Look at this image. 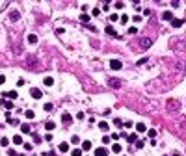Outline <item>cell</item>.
<instances>
[{
  "mask_svg": "<svg viewBox=\"0 0 186 156\" xmlns=\"http://www.w3.org/2000/svg\"><path fill=\"white\" fill-rule=\"evenodd\" d=\"M9 21H19V11H15V9H11V11H9Z\"/></svg>",
  "mask_w": 186,
  "mask_h": 156,
  "instance_id": "7",
  "label": "cell"
},
{
  "mask_svg": "<svg viewBox=\"0 0 186 156\" xmlns=\"http://www.w3.org/2000/svg\"><path fill=\"white\" fill-rule=\"evenodd\" d=\"M91 13H93V17H97V15H99V13H101V9H99V8H95V9H93V11H91Z\"/></svg>",
  "mask_w": 186,
  "mask_h": 156,
  "instance_id": "35",
  "label": "cell"
},
{
  "mask_svg": "<svg viewBox=\"0 0 186 156\" xmlns=\"http://www.w3.org/2000/svg\"><path fill=\"white\" fill-rule=\"evenodd\" d=\"M89 19H91V17H89L88 13H82V15H80V21H82V22H88Z\"/></svg>",
  "mask_w": 186,
  "mask_h": 156,
  "instance_id": "22",
  "label": "cell"
},
{
  "mask_svg": "<svg viewBox=\"0 0 186 156\" xmlns=\"http://www.w3.org/2000/svg\"><path fill=\"white\" fill-rule=\"evenodd\" d=\"M8 143H9V139H8V138H2V139H0V145H2V147H6Z\"/></svg>",
  "mask_w": 186,
  "mask_h": 156,
  "instance_id": "29",
  "label": "cell"
},
{
  "mask_svg": "<svg viewBox=\"0 0 186 156\" xmlns=\"http://www.w3.org/2000/svg\"><path fill=\"white\" fill-rule=\"evenodd\" d=\"M43 110H45V112H52V110H54V104H45V106H43Z\"/></svg>",
  "mask_w": 186,
  "mask_h": 156,
  "instance_id": "21",
  "label": "cell"
},
{
  "mask_svg": "<svg viewBox=\"0 0 186 156\" xmlns=\"http://www.w3.org/2000/svg\"><path fill=\"white\" fill-rule=\"evenodd\" d=\"M123 6H125L123 2H116V8H117V9H123Z\"/></svg>",
  "mask_w": 186,
  "mask_h": 156,
  "instance_id": "37",
  "label": "cell"
},
{
  "mask_svg": "<svg viewBox=\"0 0 186 156\" xmlns=\"http://www.w3.org/2000/svg\"><path fill=\"white\" fill-rule=\"evenodd\" d=\"M179 108H180V104H179L177 100H169V102H168V110H169V112H177Z\"/></svg>",
  "mask_w": 186,
  "mask_h": 156,
  "instance_id": "2",
  "label": "cell"
},
{
  "mask_svg": "<svg viewBox=\"0 0 186 156\" xmlns=\"http://www.w3.org/2000/svg\"><path fill=\"white\" fill-rule=\"evenodd\" d=\"M99 128H101V130H104V132H106L108 128H110V126H108V123H106V121H101V123H99Z\"/></svg>",
  "mask_w": 186,
  "mask_h": 156,
  "instance_id": "17",
  "label": "cell"
},
{
  "mask_svg": "<svg viewBox=\"0 0 186 156\" xmlns=\"http://www.w3.org/2000/svg\"><path fill=\"white\" fill-rule=\"evenodd\" d=\"M61 121H63L65 125H71V123H73V117H71V113H63V115H61Z\"/></svg>",
  "mask_w": 186,
  "mask_h": 156,
  "instance_id": "6",
  "label": "cell"
},
{
  "mask_svg": "<svg viewBox=\"0 0 186 156\" xmlns=\"http://www.w3.org/2000/svg\"><path fill=\"white\" fill-rule=\"evenodd\" d=\"M136 32H138V28H136V26H132V28H128V34H136Z\"/></svg>",
  "mask_w": 186,
  "mask_h": 156,
  "instance_id": "34",
  "label": "cell"
},
{
  "mask_svg": "<svg viewBox=\"0 0 186 156\" xmlns=\"http://www.w3.org/2000/svg\"><path fill=\"white\" fill-rule=\"evenodd\" d=\"M127 139L130 141V143H134V141L138 139V136H136V134H130V136H127Z\"/></svg>",
  "mask_w": 186,
  "mask_h": 156,
  "instance_id": "27",
  "label": "cell"
},
{
  "mask_svg": "<svg viewBox=\"0 0 186 156\" xmlns=\"http://www.w3.org/2000/svg\"><path fill=\"white\" fill-rule=\"evenodd\" d=\"M21 132H22V134H28V132H30V125H28V123H22V125H21Z\"/></svg>",
  "mask_w": 186,
  "mask_h": 156,
  "instance_id": "13",
  "label": "cell"
},
{
  "mask_svg": "<svg viewBox=\"0 0 186 156\" xmlns=\"http://www.w3.org/2000/svg\"><path fill=\"white\" fill-rule=\"evenodd\" d=\"M136 130H138V132H145L147 126L143 125V123H138V125H136Z\"/></svg>",
  "mask_w": 186,
  "mask_h": 156,
  "instance_id": "18",
  "label": "cell"
},
{
  "mask_svg": "<svg viewBox=\"0 0 186 156\" xmlns=\"http://www.w3.org/2000/svg\"><path fill=\"white\" fill-rule=\"evenodd\" d=\"M121 67H123V63H121L119 60H112V61H110V69H112V71H119Z\"/></svg>",
  "mask_w": 186,
  "mask_h": 156,
  "instance_id": "3",
  "label": "cell"
},
{
  "mask_svg": "<svg viewBox=\"0 0 186 156\" xmlns=\"http://www.w3.org/2000/svg\"><path fill=\"white\" fill-rule=\"evenodd\" d=\"M95 156H108V150L104 149V147H101V149L95 150Z\"/></svg>",
  "mask_w": 186,
  "mask_h": 156,
  "instance_id": "8",
  "label": "cell"
},
{
  "mask_svg": "<svg viewBox=\"0 0 186 156\" xmlns=\"http://www.w3.org/2000/svg\"><path fill=\"white\" fill-rule=\"evenodd\" d=\"M13 143H15V145H22V136H13Z\"/></svg>",
  "mask_w": 186,
  "mask_h": 156,
  "instance_id": "16",
  "label": "cell"
},
{
  "mask_svg": "<svg viewBox=\"0 0 186 156\" xmlns=\"http://www.w3.org/2000/svg\"><path fill=\"white\" fill-rule=\"evenodd\" d=\"M151 45H153V41L149 39V37H141V39H140V48L141 50H147Z\"/></svg>",
  "mask_w": 186,
  "mask_h": 156,
  "instance_id": "1",
  "label": "cell"
},
{
  "mask_svg": "<svg viewBox=\"0 0 186 156\" xmlns=\"http://www.w3.org/2000/svg\"><path fill=\"white\" fill-rule=\"evenodd\" d=\"M156 136V130H149V138H155Z\"/></svg>",
  "mask_w": 186,
  "mask_h": 156,
  "instance_id": "39",
  "label": "cell"
},
{
  "mask_svg": "<svg viewBox=\"0 0 186 156\" xmlns=\"http://www.w3.org/2000/svg\"><path fill=\"white\" fill-rule=\"evenodd\" d=\"M162 21H173V13H171V11H164V13H162Z\"/></svg>",
  "mask_w": 186,
  "mask_h": 156,
  "instance_id": "5",
  "label": "cell"
},
{
  "mask_svg": "<svg viewBox=\"0 0 186 156\" xmlns=\"http://www.w3.org/2000/svg\"><path fill=\"white\" fill-rule=\"evenodd\" d=\"M43 82H45V86H52V84H54V80H52L50 76H47L45 80H43Z\"/></svg>",
  "mask_w": 186,
  "mask_h": 156,
  "instance_id": "26",
  "label": "cell"
},
{
  "mask_svg": "<svg viewBox=\"0 0 186 156\" xmlns=\"http://www.w3.org/2000/svg\"><path fill=\"white\" fill-rule=\"evenodd\" d=\"M71 143H80V138H78V136H73V138H71Z\"/></svg>",
  "mask_w": 186,
  "mask_h": 156,
  "instance_id": "28",
  "label": "cell"
},
{
  "mask_svg": "<svg viewBox=\"0 0 186 156\" xmlns=\"http://www.w3.org/2000/svg\"><path fill=\"white\" fill-rule=\"evenodd\" d=\"M102 143L108 145V143H110V138H108V136H104V138H102Z\"/></svg>",
  "mask_w": 186,
  "mask_h": 156,
  "instance_id": "36",
  "label": "cell"
},
{
  "mask_svg": "<svg viewBox=\"0 0 186 156\" xmlns=\"http://www.w3.org/2000/svg\"><path fill=\"white\" fill-rule=\"evenodd\" d=\"M58 150H60V152H67V150H69V143H65V141H63V143H60Z\"/></svg>",
  "mask_w": 186,
  "mask_h": 156,
  "instance_id": "10",
  "label": "cell"
},
{
  "mask_svg": "<svg viewBox=\"0 0 186 156\" xmlns=\"http://www.w3.org/2000/svg\"><path fill=\"white\" fill-rule=\"evenodd\" d=\"M22 145H24L26 150H32V149H34V147H32V143H22Z\"/></svg>",
  "mask_w": 186,
  "mask_h": 156,
  "instance_id": "33",
  "label": "cell"
},
{
  "mask_svg": "<svg viewBox=\"0 0 186 156\" xmlns=\"http://www.w3.org/2000/svg\"><path fill=\"white\" fill-rule=\"evenodd\" d=\"M114 125H116L117 128H121V126H123V121H121V119H116V121H114Z\"/></svg>",
  "mask_w": 186,
  "mask_h": 156,
  "instance_id": "30",
  "label": "cell"
},
{
  "mask_svg": "<svg viewBox=\"0 0 186 156\" xmlns=\"http://www.w3.org/2000/svg\"><path fill=\"white\" fill-rule=\"evenodd\" d=\"M6 82V76H4V74H0V84H4Z\"/></svg>",
  "mask_w": 186,
  "mask_h": 156,
  "instance_id": "41",
  "label": "cell"
},
{
  "mask_svg": "<svg viewBox=\"0 0 186 156\" xmlns=\"http://www.w3.org/2000/svg\"><path fill=\"white\" fill-rule=\"evenodd\" d=\"M88 156H89V154H88Z\"/></svg>",
  "mask_w": 186,
  "mask_h": 156,
  "instance_id": "42",
  "label": "cell"
},
{
  "mask_svg": "<svg viewBox=\"0 0 186 156\" xmlns=\"http://www.w3.org/2000/svg\"><path fill=\"white\" fill-rule=\"evenodd\" d=\"M123 126H127V128H130V126H132V123H130V121H125V123H123Z\"/></svg>",
  "mask_w": 186,
  "mask_h": 156,
  "instance_id": "38",
  "label": "cell"
},
{
  "mask_svg": "<svg viewBox=\"0 0 186 156\" xmlns=\"http://www.w3.org/2000/svg\"><path fill=\"white\" fill-rule=\"evenodd\" d=\"M28 43H32V45H34V43H37V35L30 34V35H28Z\"/></svg>",
  "mask_w": 186,
  "mask_h": 156,
  "instance_id": "19",
  "label": "cell"
},
{
  "mask_svg": "<svg viewBox=\"0 0 186 156\" xmlns=\"http://www.w3.org/2000/svg\"><path fill=\"white\" fill-rule=\"evenodd\" d=\"M24 115H26V119H34V117H35V113L32 112V110H26V112H24Z\"/></svg>",
  "mask_w": 186,
  "mask_h": 156,
  "instance_id": "20",
  "label": "cell"
},
{
  "mask_svg": "<svg viewBox=\"0 0 186 156\" xmlns=\"http://www.w3.org/2000/svg\"><path fill=\"white\" fill-rule=\"evenodd\" d=\"M106 34H110V35H116V30H114V26H106Z\"/></svg>",
  "mask_w": 186,
  "mask_h": 156,
  "instance_id": "23",
  "label": "cell"
},
{
  "mask_svg": "<svg viewBox=\"0 0 186 156\" xmlns=\"http://www.w3.org/2000/svg\"><path fill=\"white\" fill-rule=\"evenodd\" d=\"M91 149H93L91 141H82V150H91Z\"/></svg>",
  "mask_w": 186,
  "mask_h": 156,
  "instance_id": "9",
  "label": "cell"
},
{
  "mask_svg": "<svg viewBox=\"0 0 186 156\" xmlns=\"http://www.w3.org/2000/svg\"><path fill=\"white\" fill-rule=\"evenodd\" d=\"M2 104H4V106L8 108V110H13V108H15V106H13V102H11V100H6V102H2Z\"/></svg>",
  "mask_w": 186,
  "mask_h": 156,
  "instance_id": "25",
  "label": "cell"
},
{
  "mask_svg": "<svg viewBox=\"0 0 186 156\" xmlns=\"http://www.w3.org/2000/svg\"><path fill=\"white\" fill-rule=\"evenodd\" d=\"M117 19H119L117 15H110V21H112V22H116V21H117Z\"/></svg>",
  "mask_w": 186,
  "mask_h": 156,
  "instance_id": "40",
  "label": "cell"
},
{
  "mask_svg": "<svg viewBox=\"0 0 186 156\" xmlns=\"http://www.w3.org/2000/svg\"><path fill=\"white\" fill-rule=\"evenodd\" d=\"M71 156H82V149H75V150H71Z\"/></svg>",
  "mask_w": 186,
  "mask_h": 156,
  "instance_id": "24",
  "label": "cell"
},
{
  "mask_svg": "<svg viewBox=\"0 0 186 156\" xmlns=\"http://www.w3.org/2000/svg\"><path fill=\"white\" fill-rule=\"evenodd\" d=\"M54 126H56V123H54V121H47V123H45V128L49 130V132H50V130H54Z\"/></svg>",
  "mask_w": 186,
  "mask_h": 156,
  "instance_id": "12",
  "label": "cell"
},
{
  "mask_svg": "<svg viewBox=\"0 0 186 156\" xmlns=\"http://www.w3.org/2000/svg\"><path fill=\"white\" fill-rule=\"evenodd\" d=\"M108 84H110L112 87H119V86H121V82H119V80H116V78H110V80H108Z\"/></svg>",
  "mask_w": 186,
  "mask_h": 156,
  "instance_id": "11",
  "label": "cell"
},
{
  "mask_svg": "<svg viewBox=\"0 0 186 156\" xmlns=\"http://www.w3.org/2000/svg\"><path fill=\"white\" fill-rule=\"evenodd\" d=\"M171 26H173V28L182 26V21H180V19H173V21H171Z\"/></svg>",
  "mask_w": 186,
  "mask_h": 156,
  "instance_id": "15",
  "label": "cell"
},
{
  "mask_svg": "<svg viewBox=\"0 0 186 156\" xmlns=\"http://www.w3.org/2000/svg\"><path fill=\"white\" fill-rule=\"evenodd\" d=\"M121 150H123V149H121V145H119V143H114V145H112V152L119 154V152H121Z\"/></svg>",
  "mask_w": 186,
  "mask_h": 156,
  "instance_id": "14",
  "label": "cell"
},
{
  "mask_svg": "<svg viewBox=\"0 0 186 156\" xmlns=\"http://www.w3.org/2000/svg\"><path fill=\"white\" fill-rule=\"evenodd\" d=\"M30 95L34 97L35 100H39V98L43 97V93H41V91H39V89H37V87H34V89H32V91H30Z\"/></svg>",
  "mask_w": 186,
  "mask_h": 156,
  "instance_id": "4",
  "label": "cell"
},
{
  "mask_svg": "<svg viewBox=\"0 0 186 156\" xmlns=\"http://www.w3.org/2000/svg\"><path fill=\"white\" fill-rule=\"evenodd\" d=\"M8 97H9V98H17V91H9Z\"/></svg>",
  "mask_w": 186,
  "mask_h": 156,
  "instance_id": "31",
  "label": "cell"
},
{
  "mask_svg": "<svg viewBox=\"0 0 186 156\" xmlns=\"http://www.w3.org/2000/svg\"><path fill=\"white\" fill-rule=\"evenodd\" d=\"M128 22V17L127 15H121V24H127Z\"/></svg>",
  "mask_w": 186,
  "mask_h": 156,
  "instance_id": "32",
  "label": "cell"
}]
</instances>
